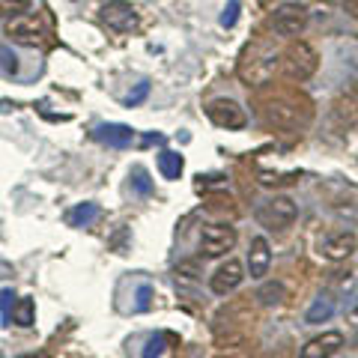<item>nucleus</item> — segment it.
Listing matches in <instances>:
<instances>
[{"mask_svg": "<svg viewBox=\"0 0 358 358\" xmlns=\"http://www.w3.org/2000/svg\"><path fill=\"white\" fill-rule=\"evenodd\" d=\"M278 63H281V69H284L287 78H293V81H308V78L320 69V54L313 51L310 42L296 36L284 48V54H281V60Z\"/></svg>", "mask_w": 358, "mask_h": 358, "instance_id": "1", "label": "nucleus"}, {"mask_svg": "<svg viewBox=\"0 0 358 358\" xmlns=\"http://www.w3.org/2000/svg\"><path fill=\"white\" fill-rule=\"evenodd\" d=\"M278 66V54L266 42H254L245 48L239 60V78L245 84H263Z\"/></svg>", "mask_w": 358, "mask_h": 358, "instance_id": "2", "label": "nucleus"}, {"mask_svg": "<svg viewBox=\"0 0 358 358\" xmlns=\"http://www.w3.org/2000/svg\"><path fill=\"white\" fill-rule=\"evenodd\" d=\"M254 218H257V224L260 227H266V230H278V233H284V230H289L296 224V218H299V209H296V203L289 197H268V200H263L260 206H257V212H254Z\"/></svg>", "mask_w": 358, "mask_h": 358, "instance_id": "3", "label": "nucleus"}, {"mask_svg": "<svg viewBox=\"0 0 358 358\" xmlns=\"http://www.w3.org/2000/svg\"><path fill=\"white\" fill-rule=\"evenodd\" d=\"M236 227L230 224H209V227L200 233V251L206 257H224L227 251L236 248Z\"/></svg>", "mask_w": 358, "mask_h": 358, "instance_id": "4", "label": "nucleus"}, {"mask_svg": "<svg viewBox=\"0 0 358 358\" xmlns=\"http://www.w3.org/2000/svg\"><path fill=\"white\" fill-rule=\"evenodd\" d=\"M206 114L218 129H227V131L245 129V122H248V114H245L239 102H233V99H212L206 105Z\"/></svg>", "mask_w": 358, "mask_h": 358, "instance_id": "5", "label": "nucleus"}, {"mask_svg": "<svg viewBox=\"0 0 358 358\" xmlns=\"http://www.w3.org/2000/svg\"><path fill=\"white\" fill-rule=\"evenodd\" d=\"M6 33H9V39L18 42V45H27V48H36V45L42 42L45 36V27H42V21L36 15H18V18H9V24H6Z\"/></svg>", "mask_w": 358, "mask_h": 358, "instance_id": "6", "label": "nucleus"}, {"mask_svg": "<svg viewBox=\"0 0 358 358\" xmlns=\"http://www.w3.org/2000/svg\"><path fill=\"white\" fill-rule=\"evenodd\" d=\"M272 27L278 36H287V39H296L305 33L308 27V13L301 6H281L272 18Z\"/></svg>", "mask_w": 358, "mask_h": 358, "instance_id": "7", "label": "nucleus"}, {"mask_svg": "<svg viewBox=\"0 0 358 358\" xmlns=\"http://www.w3.org/2000/svg\"><path fill=\"white\" fill-rule=\"evenodd\" d=\"M102 21H105V27H110L114 33H129L138 24V13H134V6L126 3V0H108L102 6Z\"/></svg>", "mask_w": 358, "mask_h": 358, "instance_id": "8", "label": "nucleus"}, {"mask_svg": "<svg viewBox=\"0 0 358 358\" xmlns=\"http://www.w3.org/2000/svg\"><path fill=\"white\" fill-rule=\"evenodd\" d=\"M242 281H245L242 263H239V260H227V263H221V266L215 268V275H212L209 287H212V293H215V296H227V293H233V289H236Z\"/></svg>", "mask_w": 358, "mask_h": 358, "instance_id": "9", "label": "nucleus"}, {"mask_svg": "<svg viewBox=\"0 0 358 358\" xmlns=\"http://www.w3.org/2000/svg\"><path fill=\"white\" fill-rule=\"evenodd\" d=\"M341 346H343L341 331H322L301 346V358H331L334 352H341Z\"/></svg>", "mask_w": 358, "mask_h": 358, "instance_id": "10", "label": "nucleus"}, {"mask_svg": "<svg viewBox=\"0 0 358 358\" xmlns=\"http://www.w3.org/2000/svg\"><path fill=\"white\" fill-rule=\"evenodd\" d=\"M268 266H272V251H268L266 236L251 239V251H248V272L254 281H260L263 275H268Z\"/></svg>", "mask_w": 358, "mask_h": 358, "instance_id": "11", "label": "nucleus"}, {"mask_svg": "<svg viewBox=\"0 0 358 358\" xmlns=\"http://www.w3.org/2000/svg\"><path fill=\"white\" fill-rule=\"evenodd\" d=\"M266 120L278 129H299L305 120H299V108L293 102H272L266 108Z\"/></svg>", "mask_w": 358, "mask_h": 358, "instance_id": "12", "label": "nucleus"}, {"mask_svg": "<svg viewBox=\"0 0 358 358\" xmlns=\"http://www.w3.org/2000/svg\"><path fill=\"white\" fill-rule=\"evenodd\" d=\"M355 245H358V239L352 236V233H338V236L322 242V257L331 260V263H341V260H346V257H352Z\"/></svg>", "mask_w": 358, "mask_h": 358, "instance_id": "13", "label": "nucleus"}, {"mask_svg": "<svg viewBox=\"0 0 358 358\" xmlns=\"http://www.w3.org/2000/svg\"><path fill=\"white\" fill-rule=\"evenodd\" d=\"M96 138L102 143H108V147H129V143L134 141V129L120 126V122H108V126L96 129Z\"/></svg>", "mask_w": 358, "mask_h": 358, "instance_id": "14", "label": "nucleus"}, {"mask_svg": "<svg viewBox=\"0 0 358 358\" xmlns=\"http://www.w3.org/2000/svg\"><path fill=\"white\" fill-rule=\"evenodd\" d=\"M6 317L13 320L18 329H30L33 322H36V305H33V299H18Z\"/></svg>", "mask_w": 358, "mask_h": 358, "instance_id": "15", "label": "nucleus"}, {"mask_svg": "<svg viewBox=\"0 0 358 358\" xmlns=\"http://www.w3.org/2000/svg\"><path fill=\"white\" fill-rule=\"evenodd\" d=\"M159 171L164 179H179L182 176V155L173 152V150H164L159 155Z\"/></svg>", "mask_w": 358, "mask_h": 358, "instance_id": "16", "label": "nucleus"}, {"mask_svg": "<svg viewBox=\"0 0 358 358\" xmlns=\"http://www.w3.org/2000/svg\"><path fill=\"white\" fill-rule=\"evenodd\" d=\"M96 218H99V206L96 203H78L69 212V224H72V227H90Z\"/></svg>", "mask_w": 358, "mask_h": 358, "instance_id": "17", "label": "nucleus"}, {"mask_svg": "<svg viewBox=\"0 0 358 358\" xmlns=\"http://www.w3.org/2000/svg\"><path fill=\"white\" fill-rule=\"evenodd\" d=\"M331 313H334V305L329 299H317L313 305L308 308V313H305V322H310V326H317V322H326V320H331Z\"/></svg>", "mask_w": 358, "mask_h": 358, "instance_id": "18", "label": "nucleus"}, {"mask_svg": "<svg viewBox=\"0 0 358 358\" xmlns=\"http://www.w3.org/2000/svg\"><path fill=\"white\" fill-rule=\"evenodd\" d=\"M284 296H287V289H284V284H278V281L263 284V287H260V293H257L260 305H278V301H284Z\"/></svg>", "mask_w": 358, "mask_h": 358, "instance_id": "19", "label": "nucleus"}, {"mask_svg": "<svg viewBox=\"0 0 358 358\" xmlns=\"http://www.w3.org/2000/svg\"><path fill=\"white\" fill-rule=\"evenodd\" d=\"M33 0H0V18H18L30 13Z\"/></svg>", "mask_w": 358, "mask_h": 358, "instance_id": "20", "label": "nucleus"}, {"mask_svg": "<svg viewBox=\"0 0 358 358\" xmlns=\"http://www.w3.org/2000/svg\"><path fill=\"white\" fill-rule=\"evenodd\" d=\"M131 185L138 194H150L152 192V182H150V173L143 171V167H134L131 171Z\"/></svg>", "mask_w": 358, "mask_h": 358, "instance_id": "21", "label": "nucleus"}, {"mask_svg": "<svg viewBox=\"0 0 358 358\" xmlns=\"http://www.w3.org/2000/svg\"><path fill=\"white\" fill-rule=\"evenodd\" d=\"M152 296H155V289L150 284H141L138 287V301H134V310H150Z\"/></svg>", "mask_w": 358, "mask_h": 358, "instance_id": "22", "label": "nucleus"}, {"mask_svg": "<svg viewBox=\"0 0 358 358\" xmlns=\"http://www.w3.org/2000/svg\"><path fill=\"white\" fill-rule=\"evenodd\" d=\"M164 352V338L159 334V338H150L147 346H143V358H159Z\"/></svg>", "mask_w": 358, "mask_h": 358, "instance_id": "23", "label": "nucleus"}, {"mask_svg": "<svg viewBox=\"0 0 358 358\" xmlns=\"http://www.w3.org/2000/svg\"><path fill=\"white\" fill-rule=\"evenodd\" d=\"M236 15H239V0H230L227 9H224V15H221V27H233L236 24Z\"/></svg>", "mask_w": 358, "mask_h": 358, "instance_id": "24", "label": "nucleus"}, {"mask_svg": "<svg viewBox=\"0 0 358 358\" xmlns=\"http://www.w3.org/2000/svg\"><path fill=\"white\" fill-rule=\"evenodd\" d=\"M0 60H3V72H6V75H15V72H18L15 54H9V48H0Z\"/></svg>", "mask_w": 358, "mask_h": 358, "instance_id": "25", "label": "nucleus"}, {"mask_svg": "<svg viewBox=\"0 0 358 358\" xmlns=\"http://www.w3.org/2000/svg\"><path fill=\"white\" fill-rule=\"evenodd\" d=\"M147 93H150V84H138V90H134V93L126 99V105L129 108H134V105H141L143 99H147Z\"/></svg>", "mask_w": 358, "mask_h": 358, "instance_id": "26", "label": "nucleus"}, {"mask_svg": "<svg viewBox=\"0 0 358 358\" xmlns=\"http://www.w3.org/2000/svg\"><path fill=\"white\" fill-rule=\"evenodd\" d=\"M343 9H346V15L358 18V0H343Z\"/></svg>", "mask_w": 358, "mask_h": 358, "instance_id": "27", "label": "nucleus"}, {"mask_svg": "<svg viewBox=\"0 0 358 358\" xmlns=\"http://www.w3.org/2000/svg\"><path fill=\"white\" fill-rule=\"evenodd\" d=\"M352 102H355V108H358V84H355V90H352Z\"/></svg>", "mask_w": 358, "mask_h": 358, "instance_id": "28", "label": "nucleus"}, {"mask_svg": "<svg viewBox=\"0 0 358 358\" xmlns=\"http://www.w3.org/2000/svg\"><path fill=\"white\" fill-rule=\"evenodd\" d=\"M18 358H42V355H18Z\"/></svg>", "mask_w": 358, "mask_h": 358, "instance_id": "29", "label": "nucleus"}, {"mask_svg": "<svg viewBox=\"0 0 358 358\" xmlns=\"http://www.w3.org/2000/svg\"><path fill=\"white\" fill-rule=\"evenodd\" d=\"M355 317H358V308H355Z\"/></svg>", "mask_w": 358, "mask_h": 358, "instance_id": "30", "label": "nucleus"}]
</instances>
